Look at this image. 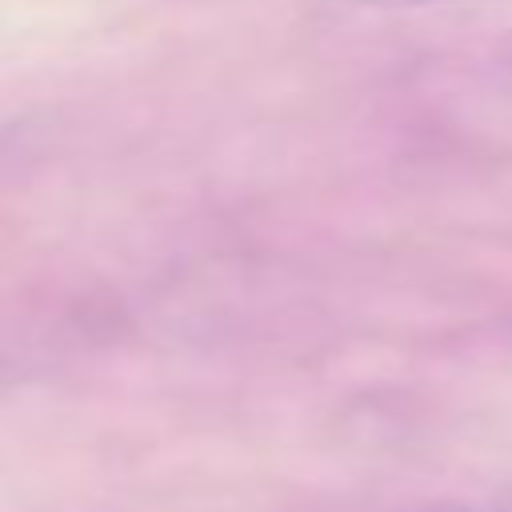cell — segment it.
I'll return each instance as SVG.
<instances>
[{
	"label": "cell",
	"mask_w": 512,
	"mask_h": 512,
	"mask_svg": "<svg viewBox=\"0 0 512 512\" xmlns=\"http://www.w3.org/2000/svg\"><path fill=\"white\" fill-rule=\"evenodd\" d=\"M364 8H384V12H404V8H432V4H456V0H356Z\"/></svg>",
	"instance_id": "1"
},
{
	"label": "cell",
	"mask_w": 512,
	"mask_h": 512,
	"mask_svg": "<svg viewBox=\"0 0 512 512\" xmlns=\"http://www.w3.org/2000/svg\"><path fill=\"white\" fill-rule=\"evenodd\" d=\"M428 512H512V508H468V504H440V508H428Z\"/></svg>",
	"instance_id": "2"
}]
</instances>
